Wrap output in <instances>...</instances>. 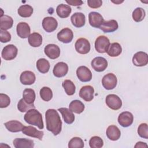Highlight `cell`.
Returning a JSON list of instances; mask_svg holds the SVG:
<instances>
[{
  "mask_svg": "<svg viewBox=\"0 0 148 148\" xmlns=\"http://www.w3.org/2000/svg\"><path fill=\"white\" fill-rule=\"evenodd\" d=\"M18 52L17 48L13 45H8L2 50V57L5 60H12L16 58Z\"/></svg>",
  "mask_w": 148,
  "mask_h": 148,
  "instance_id": "52a82bcc",
  "label": "cell"
},
{
  "mask_svg": "<svg viewBox=\"0 0 148 148\" xmlns=\"http://www.w3.org/2000/svg\"><path fill=\"white\" fill-rule=\"evenodd\" d=\"M35 108V106L34 103L28 104L23 99V98L21 99L17 103V109L21 112H25L29 109Z\"/></svg>",
  "mask_w": 148,
  "mask_h": 148,
  "instance_id": "74e56055",
  "label": "cell"
},
{
  "mask_svg": "<svg viewBox=\"0 0 148 148\" xmlns=\"http://www.w3.org/2000/svg\"><path fill=\"white\" fill-rule=\"evenodd\" d=\"M22 132L28 136L35 138L39 140H42L44 135V132L43 131L37 130L36 128L31 125L24 126L22 130Z\"/></svg>",
  "mask_w": 148,
  "mask_h": 148,
  "instance_id": "e0dca14e",
  "label": "cell"
},
{
  "mask_svg": "<svg viewBox=\"0 0 148 148\" xmlns=\"http://www.w3.org/2000/svg\"><path fill=\"white\" fill-rule=\"evenodd\" d=\"M40 96L45 101H49L53 98V92L50 88L48 87H43L40 90Z\"/></svg>",
  "mask_w": 148,
  "mask_h": 148,
  "instance_id": "8d00e7d4",
  "label": "cell"
},
{
  "mask_svg": "<svg viewBox=\"0 0 148 148\" xmlns=\"http://www.w3.org/2000/svg\"><path fill=\"white\" fill-rule=\"evenodd\" d=\"M35 92L32 88H25L23 92V99L28 104L34 103L35 99Z\"/></svg>",
  "mask_w": 148,
  "mask_h": 148,
  "instance_id": "1f68e13d",
  "label": "cell"
},
{
  "mask_svg": "<svg viewBox=\"0 0 148 148\" xmlns=\"http://www.w3.org/2000/svg\"><path fill=\"white\" fill-rule=\"evenodd\" d=\"M113 3H116V4H120L121 3H123L124 2V1H111Z\"/></svg>",
  "mask_w": 148,
  "mask_h": 148,
  "instance_id": "7dc6e473",
  "label": "cell"
},
{
  "mask_svg": "<svg viewBox=\"0 0 148 148\" xmlns=\"http://www.w3.org/2000/svg\"><path fill=\"white\" fill-rule=\"evenodd\" d=\"M13 144L16 148H32L34 147V141L27 138H16Z\"/></svg>",
  "mask_w": 148,
  "mask_h": 148,
  "instance_id": "603a6c76",
  "label": "cell"
},
{
  "mask_svg": "<svg viewBox=\"0 0 148 148\" xmlns=\"http://www.w3.org/2000/svg\"><path fill=\"white\" fill-rule=\"evenodd\" d=\"M119 25L117 21L115 20H110L104 21L99 28L105 33L113 32L118 29Z\"/></svg>",
  "mask_w": 148,
  "mask_h": 148,
  "instance_id": "7402d4cb",
  "label": "cell"
},
{
  "mask_svg": "<svg viewBox=\"0 0 148 148\" xmlns=\"http://www.w3.org/2000/svg\"><path fill=\"white\" fill-rule=\"evenodd\" d=\"M106 134L107 137L110 140L116 141L120 138L121 136V132L117 126L111 125L108 127L106 131Z\"/></svg>",
  "mask_w": 148,
  "mask_h": 148,
  "instance_id": "cb8c5ba5",
  "label": "cell"
},
{
  "mask_svg": "<svg viewBox=\"0 0 148 148\" xmlns=\"http://www.w3.org/2000/svg\"><path fill=\"white\" fill-rule=\"evenodd\" d=\"M105 102L110 109L114 110H119L122 106L121 99L116 94L108 95L105 99Z\"/></svg>",
  "mask_w": 148,
  "mask_h": 148,
  "instance_id": "277c9868",
  "label": "cell"
},
{
  "mask_svg": "<svg viewBox=\"0 0 148 148\" xmlns=\"http://www.w3.org/2000/svg\"><path fill=\"white\" fill-rule=\"evenodd\" d=\"M119 124L123 127H128L130 126L134 121V116L130 112H123L121 113L117 119Z\"/></svg>",
  "mask_w": 148,
  "mask_h": 148,
  "instance_id": "8fae6325",
  "label": "cell"
},
{
  "mask_svg": "<svg viewBox=\"0 0 148 148\" xmlns=\"http://www.w3.org/2000/svg\"><path fill=\"white\" fill-rule=\"evenodd\" d=\"M45 54L50 59H56L60 56V49L55 44H49L44 49Z\"/></svg>",
  "mask_w": 148,
  "mask_h": 148,
  "instance_id": "9a60e30c",
  "label": "cell"
},
{
  "mask_svg": "<svg viewBox=\"0 0 148 148\" xmlns=\"http://www.w3.org/2000/svg\"><path fill=\"white\" fill-rule=\"evenodd\" d=\"M72 12L71 8L68 5L61 3L56 8V13L60 18H66L69 17Z\"/></svg>",
  "mask_w": 148,
  "mask_h": 148,
  "instance_id": "4316f807",
  "label": "cell"
},
{
  "mask_svg": "<svg viewBox=\"0 0 148 148\" xmlns=\"http://www.w3.org/2000/svg\"><path fill=\"white\" fill-rule=\"evenodd\" d=\"M117 77L112 73H109L105 75L102 79V84L103 87L108 90L114 88L117 85Z\"/></svg>",
  "mask_w": 148,
  "mask_h": 148,
  "instance_id": "8992f818",
  "label": "cell"
},
{
  "mask_svg": "<svg viewBox=\"0 0 148 148\" xmlns=\"http://www.w3.org/2000/svg\"><path fill=\"white\" fill-rule=\"evenodd\" d=\"M91 65L94 71L101 72L104 71L108 67V61L103 57H97L91 61Z\"/></svg>",
  "mask_w": 148,
  "mask_h": 148,
  "instance_id": "ba28073f",
  "label": "cell"
},
{
  "mask_svg": "<svg viewBox=\"0 0 148 148\" xmlns=\"http://www.w3.org/2000/svg\"><path fill=\"white\" fill-rule=\"evenodd\" d=\"M13 24V18L8 15H3L0 18V27L2 30H7L11 28Z\"/></svg>",
  "mask_w": 148,
  "mask_h": 148,
  "instance_id": "4dcf8cb0",
  "label": "cell"
},
{
  "mask_svg": "<svg viewBox=\"0 0 148 148\" xmlns=\"http://www.w3.org/2000/svg\"><path fill=\"white\" fill-rule=\"evenodd\" d=\"M33 8L29 5H23L20 6L18 10L17 13L19 16L22 17H29L33 13Z\"/></svg>",
  "mask_w": 148,
  "mask_h": 148,
  "instance_id": "836d02e7",
  "label": "cell"
},
{
  "mask_svg": "<svg viewBox=\"0 0 148 148\" xmlns=\"http://www.w3.org/2000/svg\"><path fill=\"white\" fill-rule=\"evenodd\" d=\"M10 103V99L8 95L6 94L1 93L0 94V107L1 108H5L8 107Z\"/></svg>",
  "mask_w": 148,
  "mask_h": 148,
  "instance_id": "b9f144b4",
  "label": "cell"
},
{
  "mask_svg": "<svg viewBox=\"0 0 148 148\" xmlns=\"http://www.w3.org/2000/svg\"><path fill=\"white\" fill-rule=\"evenodd\" d=\"M87 5L91 8L97 9L102 6V1L101 0H88Z\"/></svg>",
  "mask_w": 148,
  "mask_h": 148,
  "instance_id": "ee69618b",
  "label": "cell"
},
{
  "mask_svg": "<svg viewBox=\"0 0 148 148\" xmlns=\"http://www.w3.org/2000/svg\"><path fill=\"white\" fill-rule=\"evenodd\" d=\"M50 65L49 62L45 58H40L36 62L37 69L42 73H46L49 71Z\"/></svg>",
  "mask_w": 148,
  "mask_h": 148,
  "instance_id": "d6a6232c",
  "label": "cell"
},
{
  "mask_svg": "<svg viewBox=\"0 0 148 148\" xmlns=\"http://www.w3.org/2000/svg\"><path fill=\"white\" fill-rule=\"evenodd\" d=\"M75 47L76 51L81 54H87L90 51L91 49L89 41L83 38H79L76 41Z\"/></svg>",
  "mask_w": 148,
  "mask_h": 148,
  "instance_id": "5b68a950",
  "label": "cell"
},
{
  "mask_svg": "<svg viewBox=\"0 0 148 148\" xmlns=\"http://www.w3.org/2000/svg\"><path fill=\"white\" fill-rule=\"evenodd\" d=\"M59 41L64 43H70L73 38V33L69 28H65L61 29L57 35Z\"/></svg>",
  "mask_w": 148,
  "mask_h": 148,
  "instance_id": "7c38bea8",
  "label": "cell"
},
{
  "mask_svg": "<svg viewBox=\"0 0 148 148\" xmlns=\"http://www.w3.org/2000/svg\"><path fill=\"white\" fill-rule=\"evenodd\" d=\"M11 40L10 34L6 30H0V41L2 43H7Z\"/></svg>",
  "mask_w": 148,
  "mask_h": 148,
  "instance_id": "7bdbcfd3",
  "label": "cell"
},
{
  "mask_svg": "<svg viewBox=\"0 0 148 148\" xmlns=\"http://www.w3.org/2000/svg\"><path fill=\"white\" fill-rule=\"evenodd\" d=\"M66 2L70 5H72V6H80L83 4V1H81V0H69V1H68L66 0Z\"/></svg>",
  "mask_w": 148,
  "mask_h": 148,
  "instance_id": "f6af8a7d",
  "label": "cell"
},
{
  "mask_svg": "<svg viewBox=\"0 0 148 148\" xmlns=\"http://www.w3.org/2000/svg\"><path fill=\"white\" fill-rule=\"evenodd\" d=\"M135 148H137V147H142V148H144V147H147L148 146L145 143V142H138L136 145H135L134 146Z\"/></svg>",
  "mask_w": 148,
  "mask_h": 148,
  "instance_id": "bcb514c9",
  "label": "cell"
},
{
  "mask_svg": "<svg viewBox=\"0 0 148 148\" xmlns=\"http://www.w3.org/2000/svg\"><path fill=\"white\" fill-rule=\"evenodd\" d=\"M77 78L82 82H90L92 79L91 71L86 66H80L76 70Z\"/></svg>",
  "mask_w": 148,
  "mask_h": 148,
  "instance_id": "9c48e42d",
  "label": "cell"
},
{
  "mask_svg": "<svg viewBox=\"0 0 148 148\" xmlns=\"http://www.w3.org/2000/svg\"><path fill=\"white\" fill-rule=\"evenodd\" d=\"M62 85L67 95H72L75 94L76 87L74 83L71 80H65L62 82Z\"/></svg>",
  "mask_w": 148,
  "mask_h": 148,
  "instance_id": "e575fe53",
  "label": "cell"
},
{
  "mask_svg": "<svg viewBox=\"0 0 148 148\" xmlns=\"http://www.w3.org/2000/svg\"><path fill=\"white\" fill-rule=\"evenodd\" d=\"M6 128L10 132H18L22 131L24 126L23 124L17 120H11L6 122L4 124Z\"/></svg>",
  "mask_w": 148,
  "mask_h": 148,
  "instance_id": "d4e9b609",
  "label": "cell"
},
{
  "mask_svg": "<svg viewBox=\"0 0 148 148\" xmlns=\"http://www.w3.org/2000/svg\"><path fill=\"white\" fill-rule=\"evenodd\" d=\"M132 63L136 66H145L148 63L147 54L144 51L136 53L132 57Z\"/></svg>",
  "mask_w": 148,
  "mask_h": 148,
  "instance_id": "30bf717a",
  "label": "cell"
},
{
  "mask_svg": "<svg viewBox=\"0 0 148 148\" xmlns=\"http://www.w3.org/2000/svg\"><path fill=\"white\" fill-rule=\"evenodd\" d=\"M89 145L91 148H101L103 146V141L99 136H94L90 139Z\"/></svg>",
  "mask_w": 148,
  "mask_h": 148,
  "instance_id": "ab89813d",
  "label": "cell"
},
{
  "mask_svg": "<svg viewBox=\"0 0 148 148\" xmlns=\"http://www.w3.org/2000/svg\"><path fill=\"white\" fill-rule=\"evenodd\" d=\"M88 21L91 27L99 28L104 20L100 13L96 12H91L88 14Z\"/></svg>",
  "mask_w": 148,
  "mask_h": 148,
  "instance_id": "2e32d148",
  "label": "cell"
},
{
  "mask_svg": "<svg viewBox=\"0 0 148 148\" xmlns=\"http://www.w3.org/2000/svg\"><path fill=\"white\" fill-rule=\"evenodd\" d=\"M138 134L142 138L148 139V127L146 123L140 124L138 128Z\"/></svg>",
  "mask_w": 148,
  "mask_h": 148,
  "instance_id": "60d3db41",
  "label": "cell"
},
{
  "mask_svg": "<svg viewBox=\"0 0 148 148\" xmlns=\"http://www.w3.org/2000/svg\"><path fill=\"white\" fill-rule=\"evenodd\" d=\"M46 129L54 135H58L62 129V121L58 112L54 109H49L45 113Z\"/></svg>",
  "mask_w": 148,
  "mask_h": 148,
  "instance_id": "6da1fadb",
  "label": "cell"
},
{
  "mask_svg": "<svg viewBox=\"0 0 148 148\" xmlns=\"http://www.w3.org/2000/svg\"><path fill=\"white\" fill-rule=\"evenodd\" d=\"M42 36L38 32H33L28 37L29 44L34 47H39L42 43Z\"/></svg>",
  "mask_w": 148,
  "mask_h": 148,
  "instance_id": "f1b7e54d",
  "label": "cell"
},
{
  "mask_svg": "<svg viewBox=\"0 0 148 148\" xmlns=\"http://www.w3.org/2000/svg\"><path fill=\"white\" fill-rule=\"evenodd\" d=\"M146 12L142 8H136L132 12V18L135 22H140L145 17Z\"/></svg>",
  "mask_w": 148,
  "mask_h": 148,
  "instance_id": "d590c367",
  "label": "cell"
},
{
  "mask_svg": "<svg viewBox=\"0 0 148 148\" xmlns=\"http://www.w3.org/2000/svg\"><path fill=\"white\" fill-rule=\"evenodd\" d=\"M71 20L72 25L77 28L83 27L86 23L85 15L81 12H76L71 17Z\"/></svg>",
  "mask_w": 148,
  "mask_h": 148,
  "instance_id": "ffe728a7",
  "label": "cell"
},
{
  "mask_svg": "<svg viewBox=\"0 0 148 148\" xmlns=\"http://www.w3.org/2000/svg\"><path fill=\"white\" fill-rule=\"evenodd\" d=\"M58 26V22L53 17H45L42 21V27L47 32H52L56 29Z\"/></svg>",
  "mask_w": 148,
  "mask_h": 148,
  "instance_id": "4fadbf2b",
  "label": "cell"
},
{
  "mask_svg": "<svg viewBox=\"0 0 148 148\" xmlns=\"http://www.w3.org/2000/svg\"><path fill=\"white\" fill-rule=\"evenodd\" d=\"M109 39L105 36H99L95 41V49L99 53H106L109 45Z\"/></svg>",
  "mask_w": 148,
  "mask_h": 148,
  "instance_id": "3957f363",
  "label": "cell"
},
{
  "mask_svg": "<svg viewBox=\"0 0 148 148\" xmlns=\"http://www.w3.org/2000/svg\"><path fill=\"white\" fill-rule=\"evenodd\" d=\"M84 105L79 100H73L69 103V109L72 112L76 114L82 113L84 110Z\"/></svg>",
  "mask_w": 148,
  "mask_h": 148,
  "instance_id": "f546056e",
  "label": "cell"
},
{
  "mask_svg": "<svg viewBox=\"0 0 148 148\" xmlns=\"http://www.w3.org/2000/svg\"><path fill=\"white\" fill-rule=\"evenodd\" d=\"M68 72V66L64 62L57 63L53 68V73L57 77H62L65 76Z\"/></svg>",
  "mask_w": 148,
  "mask_h": 148,
  "instance_id": "ac0fdd59",
  "label": "cell"
},
{
  "mask_svg": "<svg viewBox=\"0 0 148 148\" xmlns=\"http://www.w3.org/2000/svg\"><path fill=\"white\" fill-rule=\"evenodd\" d=\"M58 110L61 113L63 119L65 123L71 124L75 121V115L72 111L66 108H61L58 109Z\"/></svg>",
  "mask_w": 148,
  "mask_h": 148,
  "instance_id": "484cf974",
  "label": "cell"
},
{
  "mask_svg": "<svg viewBox=\"0 0 148 148\" xmlns=\"http://www.w3.org/2000/svg\"><path fill=\"white\" fill-rule=\"evenodd\" d=\"M84 146L83 140L79 137L72 138L68 143L69 148H83Z\"/></svg>",
  "mask_w": 148,
  "mask_h": 148,
  "instance_id": "f35d334b",
  "label": "cell"
},
{
  "mask_svg": "<svg viewBox=\"0 0 148 148\" xmlns=\"http://www.w3.org/2000/svg\"><path fill=\"white\" fill-rule=\"evenodd\" d=\"M94 89L90 85L82 87L79 91V97L86 102H90L94 98Z\"/></svg>",
  "mask_w": 148,
  "mask_h": 148,
  "instance_id": "5bb4252c",
  "label": "cell"
},
{
  "mask_svg": "<svg viewBox=\"0 0 148 148\" xmlns=\"http://www.w3.org/2000/svg\"><path fill=\"white\" fill-rule=\"evenodd\" d=\"M121 52L122 48L121 45L119 43L114 42L110 44L106 53H107L110 57H115L120 55Z\"/></svg>",
  "mask_w": 148,
  "mask_h": 148,
  "instance_id": "83f0119b",
  "label": "cell"
},
{
  "mask_svg": "<svg viewBox=\"0 0 148 148\" xmlns=\"http://www.w3.org/2000/svg\"><path fill=\"white\" fill-rule=\"evenodd\" d=\"M24 120L28 124L37 126L40 130L44 127L42 114L35 109L28 110L24 116Z\"/></svg>",
  "mask_w": 148,
  "mask_h": 148,
  "instance_id": "7a4b0ae2",
  "label": "cell"
},
{
  "mask_svg": "<svg viewBox=\"0 0 148 148\" xmlns=\"http://www.w3.org/2000/svg\"><path fill=\"white\" fill-rule=\"evenodd\" d=\"M20 80L23 84L31 85L35 82V75L31 71H25L23 72L20 75Z\"/></svg>",
  "mask_w": 148,
  "mask_h": 148,
  "instance_id": "44dd1931",
  "label": "cell"
},
{
  "mask_svg": "<svg viewBox=\"0 0 148 148\" xmlns=\"http://www.w3.org/2000/svg\"><path fill=\"white\" fill-rule=\"evenodd\" d=\"M17 35L21 38H27L29 37L31 32L29 25L25 22L19 23L16 27Z\"/></svg>",
  "mask_w": 148,
  "mask_h": 148,
  "instance_id": "d6986e66",
  "label": "cell"
}]
</instances>
